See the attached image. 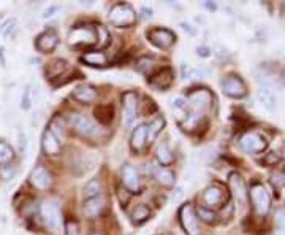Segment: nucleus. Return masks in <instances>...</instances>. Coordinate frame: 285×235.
I'll return each mask as SVG.
<instances>
[{
    "label": "nucleus",
    "instance_id": "1",
    "mask_svg": "<svg viewBox=\"0 0 285 235\" xmlns=\"http://www.w3.org/2000/svg\"><path fill=\"white\" fill-rule=\"evenodd\" d=\"M109 23L116 27H130L136 23V13L135 10L127 4H117L111 8L108 15Z\"/></svg>",
    "mask_w": 285,
    "mask_h": 235
},
{
    "label": "nucleus",
    "instance_id": "45",
    "mask_svg": "<svg viewBox=\"0 0 285 235\" xmlns=\"http://www.w3.org/2000/svg\"><path fill=\"white\" fill-rule=\"evenodd\" d=\"M187 107V100L184 97H176L173 100V108L175 110H184Z\"/></svg>",
    "mask_w": 285,
    "mask_h": 235
},
{
    "label": "nucleus",
    "instance_id": "22",
    "mask_svg": "<svg viewBox=\"0 0 285 235\" xmlns=\"http://www.w3.org/2000/svg\"><path fill=\"white\" fill-rule=\"evenodd\" d=\"M209 75H211V70L206 65H197V67L182 65V78L186 80H203Z\"/></svg>",
    "mask_w": 285,
    "mask_h": 235
},
{
    "label": "nucleus",
    "instance_id": "42",
    "mask_svg": "<svg viewBox=\"0 0 285 235\" xmlns=\"http://www.w3.org/2000/svg\"><path fill=\"white\" fill-rule=\"evenodd\" d=\"M212 53H214V56L219 57V59H225V57H228V49H227L225 46H222V45H214Z\"/></svg>",
    "mask_w": 285,
    "mask_h": 235
},
{
    "label": "nucleus",
    "instance_id": "43",
    "mask_svg": "<svg viewBox=\"0 0 285 235\" xmlns=\"http://www.w3.org/2000/svg\"><path fill=\"white\" fill-rule=\"evenodd\" d=\"M276 226L277 229H285V208H279L276 211Z\"/></svg>",
    "mask_w": 285,
    "mask_h": 235
},
{
    "label": "nucleus",
    "instance_id": "21",
    "mask_svg": "<svg viewBox=\"0 0 285 235\" xmlns=\"http://www.w3.org/2000/svg\"><path fill=\"white\" fill-rule=\"evenodd\" d=\"M73 97L78 102H83V104H90V102H94L97 99V91H95V88L89 86V85H81V86L75 88Z\"/></svg>",
    "mask_w": 285,
    "mask_h": 235
},
{
    "label": "nucleus",
    "instance_id": "32",
    "mask_svg": "<svg viewBox=\"0 0 285 235\" xmlns=\"http://www.w3.org/2000/svg\"><path fill=\"white\" fill-rule=\"evenodd\" d=\"M157 159H159V162L162 166H170L171 162H173V152H171V149L165 145H159V148H157Z\"/></svg>",
    "mask_w": 285,
    "mask_h": 235
},
{
    "label": "nucleus",
    "instance_id": "40",
    "mask_svg": "<svg viewBox=\"0 0 285 235\" xmlns=\"http://www.w3.org/2000/svg\"><path fill=\"white\" fill-rule=\"evenodd\" d=\"M97 29V42L100 40V46H106L109 43V34L103 26H98Z\"/></svg>",
    "mask_w": 285,
    "mask_h": 235
},
{
    "label": "nucleus",
    "instance_id": "17",
    "mask_svg": "<svg viewBox=\"0 0 285 235\" xmlns=\"http://www.w3.org/2000/svg\"><path fill=\"white\" fill-rule=\"evenodd\" d=\"M122 183L131 192H136L139 189V175L135 167L124 166V169H122Z\"/></svg>",
    "mask_w": 285,
    "mask_h": 235
},
{
    "label": "nucleus",
    "instance_id": "6",
    "mask_svg": "<svg viewBox=\"0 0 285 235\" xmlns=\"http://www.w3.org/2000/svg\"><path fill=\"white\" fill-rule=\"evenodd\" d=\"M179 219L182 224V229L186 230L187 235H200V224H198L197 213L190 203H186V205L181 207Z\"/></svg>",
    "mask_w": 285,
    "mask_h": 235
},
{
    "label": "nucleus",
    "instance_id": "11",
    "mask_svg": "<svg viewBox=\"0 0 285 235\" xmlns=\"http://www.w3.org/2000/svg\"><path fill=\"white\" fill-rule=\"evenodd\" d=\"M222 91L223 94L233 99H241L246 96V85L239 76H227L222 81Z\"/></svg>",
    "mask_w": 285,
    "mask_h": 235
},
{
    "label": "nucleus",
    "instance_id": "5",
    "mask_svg": "<svg viewBox=\"0 0 285 235\" xmlns=\"http://www.w3.org/2000/svg\"><path fill=\"white\" fill-rule=\"evenodd\" d=\"M250 199L257 214H260V216L268 214L271 208V196L268 194V191L264 189L263 185H253L250 188Z\"/></svg>",
    "mask_w": 285,
    "mask_h": 235
},
{
    "label": "nucleus",
    "instance_id": "27",
    "mask_svg": "<svg viewBox=\"0 0 285 235\" xmlns=\"http://www.w3.org/2000/svg\"><path fill=\"white\" fill-rule=\"evenodd\" d=\"M113 113H114L113 105H109V104L100 105V107L95 108V116L101 124H109V122L113 121Z\"/></svg>",
    "mask_w": 285,
    "mask_h": 235
},
{
    "label": "nucleus",
    "instance_id": "13",
    "mask_svg": "<svg viewBox=\"0 0 285 235\" xmlns=\"http://www.w3.org/2000/svg\"><path fill=\"white\" fill-rule=\"evenodd\" d=\"M173 80H175V75H173V70L170 67L162 68L160 71H157L156 75H152L149 80L151 88H154L157 91H165L173 85Z\"/></svg>",
    "mask_w": 285,
    "mask_h": 235
},
{
    "label": "nucleus",
    "instance_id": "23",
    "mask_svg": "<svg viewBox=\"0 0 285 235\" xmlns=\"http://www.w3.org/2000/svg\"><path fill=\"white\" fill-rule=\"evenodd\" d=\"M103 210V199L100 196L94 197V199H86L84 205H83V211L87 218H95L100 214V211Z\"/></svg>",
    "mask_w": 285,
    "mask_h": 235
},
{
    "label": "nucleus",
    "instance_id": "50",
    "mask_svg": "<svg viewBox=\"0 0 285 235\" xmlns=\"http://www.w3.org/2000/svg\"><path fill=\"white\" fill-rule=\"evenodd\" d=\"M182 196H184V191H182V188H178V189H176V197H173V200L179 202V200L182 199Z\"/></svg>",
    "mask_w": 285,
    "mask_h": 235
},
{
    "label": "nucleus",
    "instance_id": "36",
    "mask_svg": "<svg viewBox=\"0 0 285 235\" xmlns=\"http://www.w3.org/2000/svg\"><path fill=\"white\" fill-rule=\"evenodd\" d=\"M197 213H198V216L205 221V222H216V213H214L212 210H209V208H206V207H200L198 210H197Z\"/></svg>",
    "mask_w": 285,
    "mask_h": 235
},
{
    "label": "nucleus",
    "instance_id": "30",
    "mask_svg": "<svg viewBox=\"0 0 285 235\" xmlns=\"http://www.w3.org/2000/svg\"><path fill=\"white\" fill-rule=\"evenodd\" d=\"M151 216V211L146 205H136L135 210L131 211V221H133L135 224H141V222H145L148 218Z\"/></svg>",
    "mask_w": 285,
    "mask_h": 235
},
{
    "label": "nucleus",
    "instance_id": "44",
    "mask_svg": "<svg viewBox=\"0 0 285 235\" xmlns=\"http://www.w3.org/2000/svg\"><path fill=\"white\" fill-rule=\"evenodd\" d=\"M280 161V154L279 152H269V154H266V158L263 159V162L266 166H274V164H277V162Z\"/></svg>",
    "mask_w": 285,
    "mask_h": 235
},
{
    "label": "nucleus",
    "instance_id": "29",
    "mask_svg": "<svg viewBox=\"0 0 285 235\" xmlns=\"http://www.w3.org/2000/svg\"><path fill=\"white\" fill-rule=\"evenodd\" d=\"M164 126H165V119L162 118V116L156 118L154 121L151 122L149 126H146V127H148V141L154 140V138L159 135V132L162 130V127H164Z\"/></svg>",
    "mask_w": 285,
    "mask_h": 235
},
{
    "label": "nucleus",
    "instance_id": "46",
    "mask_svg": "<svg viewBox=\"0 0 285 235\" xmlns=\"http://www.w3.org/2000/svg\"><path fill=\"white\" fill-rule=\"evenodd\" d=\"M19 149H21L23 154H26L27 151V137L24 132H19Z\"/></svg>",
    "mask_w": 285,
    "mask_h": 235
},
{
    "label": "nucleus",
    "instance_id": "38",
    "mask_svg": "<svg viewBox=\"0 0 285 235\" xmlns=\"http://www.w3.org/2000/svg\"><path fill=\"white\" fill-rule=\"evenodd\" d=\"M32 91H30V86H26L23 91V96H21V108L23 110H29L32 107Z\"/></svg>",
    "mask_w": 285,
    "mask_h": 235
},
{
    "label": "nucleus",
    "instance_id": "47",
    "mask_svg": "<svg viewBox=\"0 0 285 235\" xmlns=\"http://www.w3.org/2000/svg\"><path fill=\"white\" fill-rule=\"evenodd\" d=\"M181 27H182V29H184V30H186V32H189L190 35H195V34H197V30H195V29H193V27H192L190 24H187V23H181Z\"/></svg>",
    "mask_w": 285,
    "mask_h": 235
},
{
    "label": "nucleus",
    "instance_id": "49",
    "mask_svg": "<svg viewBox=\"0 0 285 235\" xmlns=\"http://www.w3.org/2000/svg\"><path fill=\"white\" fill-rule=\"evenodd\" d=\"M197 53H198V56H201V57H208V56H209V49L205 48V46H201V48L197 49Z\"/></svg>",
    "mask_w": 285,
    "mask_h": 235
},
{
    "label": "nucleus",
    "instance_id": "7",
    "mask_svg": "<svg viewBox=\"0 0 285 235\" xmlns=\"http://www.w3.org/2000/svg\"><path fill=\"white\" fill-rule=\"evenodd\" d=\"M241 148L249 152V154H258V152H263L268 146V141L263 135L257 134V132H247L241 137Z\"/></svg>",
    "mask_w": 285,
    "mask_h": 235
},
{
    "label": "nucleus",
    "instance_id": "26",
    "mask_svg": "<svg viewBox=\"0 0 285 235\" xmlns=\"http://www.w3.org/2000/svg\"><path fill=\"white\" fill-rule=\"evenodd\" d=\"M67 70V62L64 59H54L51 60V62L48 64L46 67V76L49 80H54V78H59L60 73H64V71Z\"/></svg>",
    "mask_w": 285,
    "mask_h": 235
},
{
    "label": "nucleus",
    "instance_id": "41",
    "mask_svg": "<svg viewBox=\"0 0 285 235\" xmlns=\"http://www.w3.org/2000/svg\"><path fill=\"white\" fill-rule=\"evenodd\" d=\"M65 235H79V226H78L76 221H73V219L67 221V224H65Z\"/></svg>",
    "mask_w": 285,
    "mask_h": 235
},
{
    "label": "nucleus",
    "instance_id": "18",
    "mask_svg": "<svg viewBox=\"0 0 285 235\" xmlns=\"http://www.w3.org/2000/svg\"><path fill=\"white\" fill-rule=\"evenodd\" d=\"M42 148L46 156H57L60 154V143L59 140L53 135V132L49 129L45 130L43 138H42Z\"/></svg>",
    "mask_w": 285,
    "mask_h": 235
},
{
    "label": "nucleus",
    "instance_id": "20",
    "mask_svg": "<svg viewBox=\"0 0 285 235\" xmlns=\"http://www.w3.org/2000/svg\"><path fill=\"white\" fill-rule=\"evenodd\" d=\"M258 100L261 102V105L266 108L268 111H274L277 108V99H276V94L272 93V91L268 88V86H263L258 89Z\"/></svg>",
    "mask_w": 285,
    "mask_h": 235
},
{
    "label": "nucleus",
    "instance_id": "4",
    "mask_svg": "<svg viewBox=\"0 0 285 235\" xmlns=\"http://www.w3.org/2000/svg\"><path fill=\"white\" fill-rule=\"evenodd\" d=\"M212 104V96L208 89H197L189 94L187 97V107L190 113L203 116L205 111L211 107Z\"/></svg>",
    "mask_w": 285,
    "mask_h": 235
},
{
    "label": "nucleus",
    "instance_id": "37",
    "mask_svg": "<svg viewBox=\"0 0 285 235\" xmlns=\"http://www.w3.org/2000/svg\"><path fill=\"white\" fill-rule=\"evenodd\" d=\"M15 29H16V19L15 18H10V19H7V21L2 26H0V34H2L4 37H10Z\"/></svg>",
    "mask_w": 285,
    "mask_h": 235
},
{
    "label": "nucleus",
    "instance_id": "52",
    "mask_svg": "<svg viewBox=\"0 0 285 235\" xmlns=\"http://www.w3.org/2000/svg\"><path fill=\"white\" fill-rule=\"evenodd\" d=\"M274 235H285V229H276Z\"/></svg>",
    "mask_w": 285,
    "mask_h": 235
},
{
    "label": "nucleus",
    "instance_id": "16",
    "mask_svg": "<svg viewBox=\"0 0 285 235\" xmlns=\"http://www.w3.org/2000/svg\"><path fill=\"white\" fill-rule=\"evenodd\" d=\"M59 43V37L54 30H46L42 35L37 38L35 42V46L40 53H51V51H54L56 46Z\"/></svg>",
    "mask_w": 285,
    "mask_h": 235
},
{
    "label": "nucleus",
    "instance_id": "24",
    "mask_svg": "<svg viewBox=\"0 0 285 235\" xmlns=\"http://www.w3.org/2000/svg\"><path fill=\"white\" fill-rule=\"evenodd\" d=\"M156 181L162 186H173L175 185V173L171 170L165 169V167H156L154 172H152Z\"/></svg>",
    "mask_w": 285,
    "mask_h": 235
},
{
    "label": "nucleus",
    "instance_id": "35",
    "mask_svg": "<svg viewBox=\"0 0 285 235\" xmlns=\"http://www.w3.org/2000/svg\"><path fill=\"white\" fill-rule=\"evenodd\" d=\"M271 185L274 189H282L285 186V170H279L276 173H272Z\"/></svg>",
    "mask_w": 285,
    "mask_h": 235
},
{
    "label": "nucleus",
    "instance_id": "19",
    "mask_svg": "<svg viewBox=\"0 0 285 235\" xmlns=\"http://www.w3.org/2000/svg\"><path fill=\"white\" fill-rule=\"evenodd\" d=\"M148 143V127L146 126H138L133 134H131L130 145L133 151H143Z\"/></svg>",
    "mask_w": 285,
    "mask_h": 235
},
{
    "label": "nucleus",
    "instance_id": "15",
    "mask_svg": "<svg viewBox=\"0 0 285 235\" xmlns=\"http://www.w3.org/2000/svg\"><path fill=\"white\" fill-rule=\"evenodd\" d=\"M30 183L37 189H48L53 185V177H51V173L45 167L38 166L30 173Z\"/></svg>",
    "mask_w": 285,
    "mask_h": 235
},
{
    "label": "nucleus",
    "instance_id": "3",
    "mask_svg": "<svg viewBox=\"0 0 285 235\" xmlns=\"http://www.w3.org/2000/svg\"><path fill=\"white\" fill-rule=\"evenodd\" d=\"M68 122L79 135H83L86 138H95L100 135V129L97 127L95 122L84 115L71 113V115H68Z\"/></svg>",
    "mask_w": 285,
    "mask_h": 235
},
{
    "label": "nucleus",
    "instance_id": "34",
    "mask_svg": "<svg viewBox=\"0 0 285 235\" xmlns=\"http://www.w3.org/2000/svg\"><path fill=\"white\" fill-rule=\"evenodd\" d=\"M154 64H156V60L152 57H141L136 62V68H138V71H141V73H148V71L154 68Z\"/></svg>",
    "mask_w": 285,
    "mask_h": 235
},
{
    "label": "nucleus",
    "instance_id": "51",
    "mask_svg": "<svg viewBox=\"0 0 285 235\" xmlns=\"http://www.w3.org/2000/svg\"><path fill=\"white\" fill-rule=\"evenodd\" d=\"M141 13H143V16L145 18H152V10L151 8H141Z\"/></svg>",
    "mask_w": 285,
    "mask_h": 235
},
{
    "label": "nucleus",
    "instance_id": "28",
    "mask_svg": "<svg viewBox=\"0 0 285 235\" xmlns=\"http://www.w3.org/2000/svg\"><path fill=\"white\" fill-rule=\"evenodd\" d=\"M49 130L53 132V135H54L57 140H65L67 129H65L64 121L60 119L59 116H57V118H54L53 121H51V124H49Z\"/></svg>",
    "mask_w": 285,
    "mask_h": 235
},
{
    "label": "nucleus",
    "instance_id": "33",
    "mask_svg": "<svg viewBox=\"0 0 285 235\" xmlns=\"http://www.w3.org/2000/svg\"><path fill=\"white\" fill-rule=\"evenodd\" d=\"M100 191H101L100 181H98V180H90L87 185L84 186V197H86V199L98 197V196H100Z\"/></svg>",
    "mask_w": 285,
    "mask_h": 235
},
{
    "label": "nucleus",
    "instance_id": "31",
    "mask_svg": "<svg viewBox=\"0 0 285 235\" xmlns=\"http://www.w3.org/2000/svg\"><path fill=\"white\" fill-rule=\"evenodd\" d=\"M15 158V151L13 148L5 141H0V166L4 164H10Z\"/></svg>",
    "mask_w": 285,
    "mask_h": 235
},
{
    "label": "nucleus",
    "instance_id": "48",
    "mask_svg": "<svg viewBox=\"0 0 285 235\" xmlns=\"http://www.w3.org/2000/svg\"><path fill=\"white\" fill-rule=\"evenodd\" d=\"M57 10H59V7H57V5L49 7L48 10H45V15H43V18H51V16H53V13H54V12H57Z\"/></svg>",
    "mask_w": 285,
    "mask_h": 235
},
{
    "label": "nucleus",
    "instance_id": "9",
    "mask_svg": "<svg viewBox=\"0 0 285 235\" xmlns=\"http://www.w3.org/2000/svg\"><path fill=\"white\" fill-rule=\"evenodd\" d=\"M228 186H230V189H231L233 197L236 199V202L239 203V205H246L247 199H249V192H247L246 181H244V178L239 175V173H236V172L230 173V177H228Z\"/></svg>",
    "mask_w": 285,
    "mask_h": 235
},
{
    "label": "nucleus",
    "instance_id": "14",
    "mask_svg": "<svg viewBox=\"0 0 285 235\" xmlns=\"http://www.w3.org/2000/svg\"><path fill=\"white\" fill-rule=\"evenodd\" d=\"M223 200H227L225 192L219 186H209L205 192H203V202H205L206 208L212 210L214 207H220Z\"/></svg>",
    "mask_w": 285,
    "mask_h": 235
},
{
    "label": "nucleus",
    "instance_id": "12",
    "mask_svg": "<svg viewBox=\"0 0 285 235\" xmlns=\"http://www.w3.org/2000/svg\"><path fill=\"white\" fill-rule=\"evenodd\" d=\"M122 108H124V122L127 126L133 124L136 119V110H138V96L135 93H125L122 96Z\"/></svg>",
    "mask_w": 285,
    "mask_h": 235
},
{
    "label": "nucleus",
    "instance_id": "25",
    "mask_svg": "<svg viewBox=\"0 0 285 235\" xmlns=\"http://www.w3.org/2000/svg\"><path fill=\"white\" fill-rule=\"evenodd\" d=\"M81 60L92 67H103L108 62L106 56L101 53V51H90V53H86L83 57H81Z\"/></svg>",
    "mask_w": 285,
    "mask_h": 235
},
{
    "label": "nucleus",
    "instance_id": "39",
    "mask_svg": "<svg viewBox=\"0 0 285 235\" xmlns=\"http://www.w3.org/2000/svg\"><path fill=\"white\" fill-rule=\"evenodd\" d=\"M15 167L13 166H10V164H4V166H0V178L5 180V181H10V180H13L15 177Z\"/></svg>",
    "mask_w": 285,
    "mask_h": 235
},
{
    "label": "nucleus",
    "instance_id": "2",
    "mask_svg": "<svg viewBox=\"0 0 285 235\" xmlns=\"http://www.w3.org/2000/svg\"><path fill=\"white\" fill-rule=\"evenodd\" d=\"M71 46H92L97 43V29L92 26H76L68 35Z\"/></svg>",
    "mask_w": 285,
    "mask_h": 235
},
{
    "label": "nucleus",
    "instance_id": "10",
    "mask_svg": "<svg viewBox=\"0 0 285 235\" xmlns=\"http://www.w3.org/2000/svg\"><path fill=\"white\" fill-rule=\"evenodd\" d=\"M148 38L151 40L152 45H156L160 49H168L176 42V35L168 29H152L148 32Z\"/></svg>",
    "mask_w": 285,
    "mask_h": 235
},
{
    "label": "nucleus",
    "instance_id": "8",
    "mask_svg": "<svg viewBox=\"0 0 285 235\" xmlns=\"http://www.w3.org/2000/svg\"><path fill=\"white\" fill-rule=\"evenodd\" d=\"M40 213H42V218L46 227H49L51 230H57L60 227L62 216H60V210L54 202L45 200L42 203V207H40Z\"/></svg>",
    "mask_w": 285,
    "mask_h": 235
}]
</instances>
